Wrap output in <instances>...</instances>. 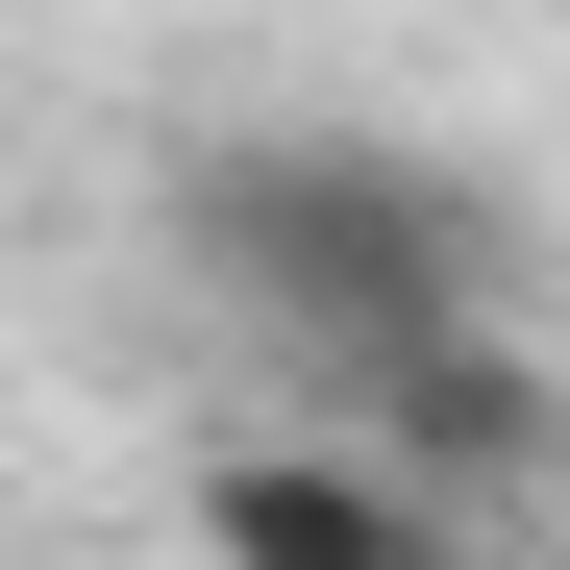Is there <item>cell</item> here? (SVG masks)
<instances>
[{"label":"cell","instance_id":"cell-3","mask_svg":"<svg viewBox=\"0 0 570 570\" xmlns=\"http://www.w3.org/2000/svg\"><path fill=\"white\" fill-rule=\"evenodd\" d=\"M199 570H471V521L397 497L372 446H224L199 471Z\"/></svg>","mask_w":570,"mask_h":570},{"label":"cell","instance_id":"cell-1","mask_svg":"<svg viewBox=\"0 0 570 570\" xmlns=\"http://www.w3.org/2000/svg\"><path fill=\"white\" fill-rule=\"evenodd\" d=\"M174 248H199L298 372H372V347L497 323V174H446L397 125H224L199 174H174Z\"/></svg>","mask_w":570,"mask_h":570},{"label":"cell","instance_id":"cell-2","mask_svg":"<svg viewBox=\"0 0 570 570\" xmlns=\"http://www.w3.org/2000/svg\"><path fill=\"white\" fill-rule=\"evenodd\" d=\"M323 422L397 471V497H546V471H570V372H546L521 323H446V347L323 372Z\"/></svg>","mask_w":570,"mask_h":570}]
</instances>
